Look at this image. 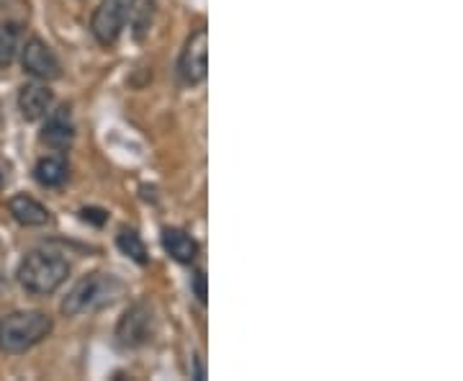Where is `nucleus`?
Masks as SVG:
<instances>
[{
  "label": "nucleus",
  "instance_id": "obj_1",
  "mask_svg": "<svg viewBox=\"0 0 463 381\" xmlns=\"http://www.w3.org/2000/svg\"><path fill=\"white\" fill-rule=\"evenodd\" d=\"M70 276V263L57 252L33 250L18 265V283L33 297H50Z\"/></svg>",
  "mask_w": 463,
  "mask_h": 381
},
{
  "label": "nucleus",
  "instance_id": "obj_2",
  "mask_svg": "<svg viewBox=\"0 0 463 381\" xmlns=\"http://www.w3.org/2000/svg\"><path fill=\"white\" fill-rule=\"evenodd\" d=\"M52 332V317L39 310L11 312L0 319V350L8 356H21L39 346Z\"/></svg>",
  "mask_w": 463,
  "mask_h": 381
},
{
  "label": "nucleus",
  "instance_id": "obj_3",
  "mask_svg": "<svg viewBox=\"0 0 463 381\" xmlns=\"http://www.w3.org/2000/svg\"><path fill=\"white\" fill-rule=\"evenodd\" d=\"M121 291H124V283L111 273H90L67 291V297L62 299V315L78 317L103 310V307L114 304V299Z\"/></svg>",
  "mask_w": 463,
  "mask_h": 381
},
{
  "label": "nucleus",
  "instance_id": "obj_4",
  "mask_svg": "<svg viewBox=\"0 0 463 381\" xmlns=\"http://www.w3.org/2000/svg\"><path fill=\"white\" fill-rule=\"evenodd\" d=\"M132 3L134 0H100L90 21V32L99 39V44L111 47L118 42V36L127 29L129 16H132Z\"/></svg>",
  "mask_w": 463,
  "mask_h": 381
},
{
  "label": "nucleus",
  "instance_id": "obj_5",
  "mask_svg": "<svg viewBox=\"0 0 463 381\" xmlns=\"http://www.w3.org/2000/svg\"><path fill=\"white\" fill-rule=\"evenodd\" d=\"M178 72H181L183 83L201 85L206 81L209 72V33L201 26L196 32L188 36L185 47L181 52L178 60Z\"/></svg>",
  "mask_w": 463,
  "mask_h": 381
},
{
  "label": "nucleus",
  "instance_id": "obj_6",
  "mask_svg": "<svg viewBox=\"0 0 463 381\" xmlns=\"http://www.w3.org/2000/svg\"><path fill=\"white\" fill-rule=\"evenodd\" d=\"M155 325V317H152V310L147 304H134L129 307L124 317L118 319V328H116V340L118 346L124 348H139L145 346L147 340H152V328Z\"/></svg>",
  "mask_w": 463,
  "mask_h": 381
},
{
  "label": "nucleus",
  "instance_id": "obj_7",
  "mask_svg": "<svg viewBox=\"0 0 463 381\" xmlns=\"http://www.w3.org/2000/svg\"><path fill=\"white\" fill-rule=\"evenodd\" d=\"M21 67L24 72H29L36 81H57L62 75V65L57 60V54L39 39V36H32L26 44H24V52H21Z\"/></svg>",
  "mask_w": 463,
  "mask_h": 381
},
{
  "label": "nucleus",
  "instance_id": "obj_8",
  "mask_svg": "<svg viewBox=\"0 0 463 381\" xmlns=\"http://www.w3.org/2000/svg\"><path fill=\"white\" fill-rule=\"evenodd\" d=\"M72 139H75V124H72L70 106H60V109L52 111L50 117H47V121H44L42 142L54 149H65L72 145Z\"/></svg>",
  "mask_w": 463,
  "mask_h": 381
},
{
  "label": "nucleus",
  "instance_id": "obj_9",
  "mask_svg": "<svg viewBox=\"0 0 463 381\" xmlns=\"http://www.w3.org/2000/svg\"><path fill=\"white\" fill-rule=\"evenodd\" d=\"M52 90L47 85L39 83H26L18 90V109H21V117L26 121H36V119L47 117L52 106Z\"/></svg>",
  "mask_w": 463,
  "mask_h": 381
},
{
  "label": "nucleus",
  "instance_id": "obj_10",
  "mask_svg": "<svg viewBox=\"0 0 463 381\" xmlns=\"http://www.w3.org/2000/svg\"><path fill=\"white\" fill-rule=\"evenodd\" d=\"M8 212L16 219L18 224L24 227H44L50 222V209L44 204L33 199V196H26V194H16L8 201Z\"/></svg>",
  "mask_w": 463,
  "mask_h": 381
},
{
  "label": "nucleus",
  "instance_id": "obj_11",
  "mask_svg": "<svg viewBox=\"0 0 463 381\" xmlns=\"http://www.w3.org/2000/svg\"><path fill=\"white\" fill-rule=\"evenodd\" d=\"M163 248L178 263H194L196 255H199V243L185 230H178V227L163 230Z\"/></svg>",
  "mask_w": 463,
  "mask_h": 381
},
{
  "label": "nucleus",
  "instance_id": "obj_12",
  "mask_svg": "<svg viewBox=\"0 0 463 381\" xmlns=\"http://www.w3.org/2000/svg\"><path fill=\"white\" fill-rule=\"evenodd\" d=\"M33 178H36L39 186H44V188H60L70 178V166H67L65 157H60V155L42 157L33 166Z\"/></svg>",
  "mask_w": 463,
  "mask_h": 381
},
{
  "label": "nucleus",
  "instance_id": "obj_13",
  "mask_svg": "<svg viewBox=\"0 0 463 381\" xmlns=\"http://www.w3.org/2000/svg\"><path fill=\"white\" fill-rule=\"evenodd\" d=\"M116 245H118V250H121L127 258H132L134 263H139V265L149 263L147 248H145L142 237L134 233V230H121V233H118V237H116Z\"/></svg>",
  "mask_w": 463,
  "mask_h": 381
},
{
  "label": "nucleus",
  "instance_id": "obj_14",
  "mask_svg": "<svg viewBox=\"0 0 463 381\" xmlns=\"http://www.w3.org/2000/svg\"><path fill=\"white\" fill-rule=\"evenodd\" d=\"M18 54V26L0 29V67H8Z\"/></svg>",
  "mask_w": 463,
  "mask_h": 381
},
{
  "label": "nucleus",
  "instance_id": "obj_15",
  "mask_svg": "<svg viewBox=\"0 0 463 381\" xmlns=\"http://www.w3.org/2000/svg\"><path fill=\"white\" fill-rule=\"evenodd\" d=\"M152 8H155V0H134L132 3L129 24L134 26L137 36H142V32L149 26V21H152Z\"/></svg>",
  "mask_w": 463,
  "mask_h": 381
},
{
  "label": "nucleus",
  "instance_id": "obj_16",
  "mask_svg": "<svg viewBox=\"0 0 463 381\" xmlns=\"http://www.w3.org/2000/svg\"><path fill=\"white\" fill-rule=\"evenodd\" d=\"M191 286H194V294H196V299H199L201 304H206V273H203L201 268L194 273Z\"/></svg>",
  "mask_w": 463,
  "mask_h": 381
},
{
  "label": "nucleus",
  "instance_id": "obj_17",
  "mask_svg": "<svg viewBox=\"0 0 463 381\" xmlns=\"http://www.w3.org/2000/svg\"><path fill=\"white\" fill-rule=\"evenodd\" d=\"M80 216H83L85 222H93L96 227L106 224V219H109V214H106L103 209H83V212H80Z\"/></svg>",
  "mask_w": 463,
  "mask_h": 381
},
{
  "label": "nucleus",
  "instance_id": "obj_18",
  "mask_svg": "<svg viewBox=\"0 0 463 381\" xmlns=\"http://www.w3.org/2000/svg\"><path fill=\"white\" fill-rule=\"evenodd\" d=\"M8 173H11V166H8V163H5V160L0 157V188H3L5 183H8Z\"/></svg>",
  "mask_w": 463,
  "mask_h": 381
}]
</instances>
